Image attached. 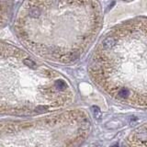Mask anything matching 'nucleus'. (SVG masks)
<instances>
[{
	"label": "nucleus",
	"mask_w": 147,
	"mask_h": 147,
	"mask_svg": "<svg viewBox=\"0 0 147 147\" xmlns=\"http://www.w3.org/2000/svg\"><path fill=\"white\" fill-rule=\"evenodd\" d=\"M89 72L114 100L147 109V18H132L113 28L96 49Z\"/></svg>",
	"instance_id": "nucleus-1"
},
{
	"label": "nucleus",
	"mask_w": 147,
	"mask_h": 147,
	"mask_svg": "<svg viewBox=\"0 0 147 147\" xmlns=\"http://www.w3.org/2000/svg\"><path fill=\"white\" fill-rule=\"evenodd\" d=\"M124 147H147V124L135 129L127 138Z\"/></svg>",
	"instance_id": "nucleus-2"
},
{
	"label": "nucleus",
	"mask_w": 147,
	"mask_h": 147,
	"mask_svg": "<svg viewBox=\"0 0 147 147\" xmlns=\"http://www.w3.org/2000/svg\"><path fill=\"white\" fill-rule=\"evenodd\" d=\"M12 0H0V23H4L9 16Z\"/></svg>",
	"instance_id": "nucleus-3"
}]
</instances>
